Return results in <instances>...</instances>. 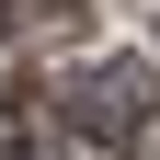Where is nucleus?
<instances>
[{"label": "nucleus", "mask_w": 160, "mask_h": 160, "mask_svg": "<svg viewBox=\"0 0 160 160\" xmlns=\"http://www.w3.org/2000/svg\"><path fill=\"white\" fill-rule=\"evenodd\" d=\"M57 114H69L92 149H137L149 126V57H92V69L57 80Z\"/></svg>", "instance_id": "f257e3e1"}, {"label": "nucleus", "mask_w": 160, "mask_h": 160, "mask_svg": "<svg viewBox=\"0 0 160 160\" xmlns=\"http://www.w3.org/2000/svg\"><path fill=\"white\" fill-rule=\"evenodd\" d=\"M0 160H46V114L23 92H0Z\"/></svg>", "instance_id": "7ed1b4c3"}, {"label": "nucleus", "mask_w": 160, "mask_h": 160, "mask_svg": "<svg viewBox=\"0 0 160 160\" xmlns=\"http://www.w3.org/2000/svg\"><path fill=\"white\" fill-rule=\"evenodd\" d=\"M80 12H92V0H0V34H12V46H46V34H69Z\"/></svg>", "instance_id": "f03ea898"}]
</instances>
